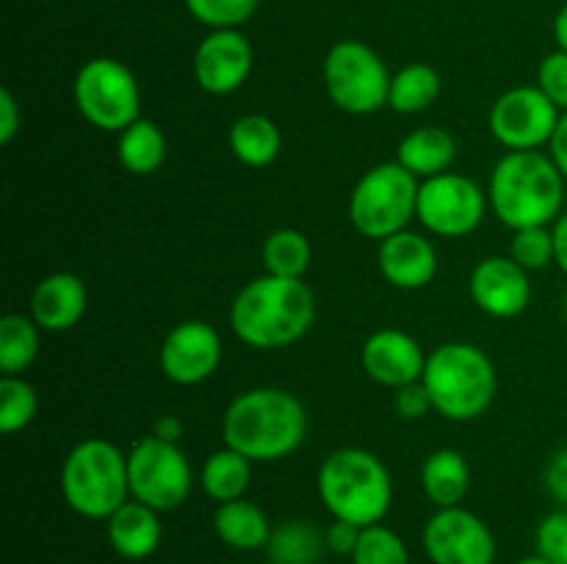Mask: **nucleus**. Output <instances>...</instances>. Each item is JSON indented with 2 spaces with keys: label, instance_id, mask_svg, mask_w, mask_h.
Instances as JSON below:
<instances>
[{
  "label": "nucleus",
  "instance_id": "obj_37",
  "mask_svg": "<svg viewBox=\"0 0 567 564\" xmlns=\"http://www.w3.org/2000/svg\"><path fill=\"white\" fill-rule=\"evenodd\" d=\"M393 409L404 420H419L426 412H435L430 401V393H426V387L421 382H413V385H404L399 390H393Z\"/></svg>",
  "mask_w": 567,
  "mask_h": 564
},
{
  "label": "nucleus",
  "instance_id": "obj_36",
  "mask_svg": "<svg viewBox=\"0 0 567 564\" xmlns=\"http://www.w3.org/2000/svg\"><path fill=\"white\" fill-rule=\"evenodd\" d=\"M537 86L559 111H567V53L554 50L537 66Z\"/></svg>",
  "mask_w": 567,
  "mask_h": 564
},
{
  "label": "nucleus",
  "instance_id": "obj_17",
  "mask_svg": "<svg viewBox=\"0 0 567 564\" xmlns=\"http://www.w3.org/2000/svg\"><path fill=\"white\" fill-rule=\"evenodd\" d=\"M360 363L371 382L399 390V387L421 382L426 354L413 335L396 330V326H385L365 337L363 348H360Z\"/></svg>",
  "mask_w": 567,
  "mask_h": 564
},
{
  "label": "nucleus",
  "instance_id": "obj_15",
  "mask_svg": "<svg viewBox=\"0 0 567 564\" xmlns=\"http://www.w3.org/2000/svg\"><path fill=\"white\" fill-rule=\"evenodd\" d=\"M255 50L241 28L208 31L194 50L192 72L197 86L214 97L238 92L252 75Z\"/></svg>",
  "mask_w": 567,
  "mask_h": 564
},
{
  "label": "nucleus",
  "instance_id": "obj_41",
  "mask_svg": "<svg viewBox=\"0 0 567 564\" xmlns=\"http://www.w3.org/2000/svg\"><path fill=\"white\" fill-rule=\"evenodd\" d=\"M548 155H551V160L557 164V169L563 171V177L567 180V111L559 116L557 130H554L551 142H548Z\"/></svg>",
  "mask_w": 567,
  "mask_h": 564
},
{
  "label": "nucleus",
  "instance_id": "obj_1",
  "mask_svg": "<svg viewBox=\"0 0 567 564\" xmlns=\"http://www.w3.org/2000/svg\"><path fill=\"white\" fill-rule=\"evenodd\" d=\"M308 409L286 387H249L227 404L221 415V442L249 462H280L302 448L308 437Z\"/></svg>",
  "mask_w": 567,
  "mask_h": 564
},
{
  "label": "nucleus",
  "instance_id": "obj_32",
  "mask_svg": "<svg viewBox=\"0 0 567 564\" xmlns=\"http://www.w3.org/2000/svg\"><path fill=\"white\" fill-rule=\"evenodd\" d=\"M352 564H410L408 542L385 523L369 525L360 531V540L354 545Z\"/></svg>",
  "mask_w": 567,
  "mask_h": 564
},
{
  "label": "nucleus",
  "instance_id": "obj_3",
  "mask_svg": "<svg viewBox=\"0 0 567 564\" xmlns=\"http://www.w3.org/2000/svg\"><path fill=\"white\" fill-rule=\"evenodd\" d=\"M565 177L540 149L504 153L487 182L493 216L509 230L551 227L565 208Z\"/></svg>",
  "mask_w": 567,
  "mask_h": 564
},
{
  "label": "nucleus",
  "instance_id": "obj_31",
  "mask_svg": "<svg viewBox=\"0 0 567 564\" xmlns=\"http://www.w3.org/2000/svg\"><path fill=\"white\" fill-rule=\"evenodd\" d=\"M39 412L37 387L22 376H0V431L17 435L33 424Z\"/></svg>",
  "mask_w": 567,
  "mask_h": 564
},
{
  "label": "nucleus",
  "instance_id": "obj_28",
  "mask_svg": "<svg viewBox=\"0 0 567 564\" xmlns=\"http://www.w3.org/2000/svg\"><path fill=\"white\" fill-rule=\"evenodd\" d=\"M260 260H264V274L282 276V280H305L310 263H313V247L302 230L280 227L266 236Z\"/></svg>",
  "mask_w": 567,
  "mask_h": 564
},
{
  "label": "nucleus",
  "instance_id": "obj_13",
  "mask_svg": "<svg viewBox=\"0 0 567 564\" xmlns=\"http://www.w3.org/2000/svg\"><path fill=\"white\" fill-rule=\"evenodd\" d=\"M424 553L432 564H493L496 536L491 525L465 506L437 509L424 525Z\"/></svg>",
  "mask_w": 567,
  "mask_h": 564
},
{
  "label": "nucleus",
  "instance_id": "obj_24",
  "mask_svg": "<svg viewBox=\"0 0 567 564\" xmlns=\"http://www.w3.org/2000/svg\"><path fill=\"white\" fill-rule=\"evenodd\" d=\"M227 144H230V153L236 155L238 164L264 169V166L275 164L277 155H280L282 133L277 122L266 114H244L230 125Z\"/></svg>",
  "mask_w": 567,
  "mask_h": 564
},
{
  "label": "nucleus",
  "instance_id": "obj_7",
  "mask_svg": "<svg viewBox=\"0 0 567 564\" xmlns=\"http://www.w3.org/2000/svg\"><path fill=\"white\" fill-rule=\"evenodd\" d=\"M419 177L410 175L399 160L371 166L349 194V221L371 241H385L408 230L419 210Z\"/></svg>",
  "mask_w": 567,
  "mask_h": 564
},
{
  "label": "nucleus",
  "instance_id": "obj_8",
  "mask_svg": "<svg viewBox=\"0 0 567 564\" xmlns=\"http://www.w3.org/2000/svg\"><path fill=\"white\" fill-rule=\"evenodd\" d=\"M321 77L336 108L352 116H369L388 105L393 75L371 44L341 39L327 50Z\"/></svg>",
  "mask_w": 567,
  "mask_h": 564
},
{
  "label": "nucleus",
  "instance_id": "obj_4",
  "mask_svg": "<svg viewBox=\"0 0 567 564\" xmlns=\"http://www.w3.org/2000/svg\"><path fill=\"white\" fill-rule=\"evenodd\" d=\"M316 490L332 520H347L358 529L382 523L393 503L391 470L369 448L347 446L327 453Z\"/></svg>",
  "mask_w": 567,
  "mask_h": 564
},
{
  "label": "nucleus",
  "instance_id": "obj_43",
  "mask_svg": "<svg viewBox=\"0 0 567 564\" xmlns=\"http://www.w3.org/2000/svg\"><path fill=\"white\" fill-rule=\"evenodd\" d=\"M153 435L161 437V440H169V442H181L183 437V424L175 418V415H161L153 426Z\"/></svg>",
  "mask_w": 567,
  "mask_h": 564
},
{
  "label": "nucleus",
  "instance_id": "obj_6",
  "mask_svg": "<svg viewBox=\"0 0 567 564\" xmlns=\"http://www.w3.org/2000/svg\"><path fill=\"white\" fill-rule=\"evenodd\" d=\"M59 484L72 512L86 520H109L131 501L127 453L105 437H86L64 457Z\"/></svg>",
  "mask_w": 567,
  "mask_h": 564
},
{
  "label": "nucleus",
  "instance_id": "obj_44",
  "mask_svg": "<svg viewBox=\"0 0 567 564\" xmlns=\"http://www.w3.org/2000/svg\"><path fill=\"white\" fill-rule=\"evenodd\" d=\"M551 31H554V42H557V50H565L567 53V3L557 11V17H554Z\"/></svg>",
  "mask_w": 567,
  "mask_h": 564
},
{
  "label": "nucleus",
  "instance_id": "obj_38",
  "mask_svg": "<svg viewBox=\"0 0 567 564\" xmlns=\"http://www.w3.org/2000/svg\"><path fill=\"white\" fill-rule=\"evenodd\" d=\"M360 531L363 529L347 523V520H332L330 529L324 531L327 551L338 553V556H352L354 545H358V540H360Z\"/></svg>",
  "mask_w": 567,
  "mask_h": 564
},
{
  "label": "nucleus",
  "instance_id": "obj_33",
  "mask_svg": "<svg viewBox=\"0 0 567 564\" xmlns=\"http://www.w3.org/2000/svg\"><path fill=\"white\" fill-rule=\"evenodd\" d=\"M186 11L208 31L241 28L252 20L260 0H183Z\"/></svg>",
  "mask_w": 567,
  "mask_h": 564
},
{
  "label": "nucleus",
  "instance_id": "obj_14",
  "mask_svg": "<svg viewBox=\"0 0 567 564\" xmlns=\"http://www.w3.org/2000/svg\"><path fill=\"white\" fill-rule=\"evenodd\" d=\"M225 346L221 335L208 321H181L166 332L158 352V365L172 385L194 387L208 382L219 370Z\"/></svg>",
  "mask_w": 567,
  "mask_h": 564
},
{
  "label": "nucleus",
  "instance_id": "obj_12",
  "mask_svg": "<svg viewBox=\"0 0 567 564\" xmlns=\"http://www.w3.org/2000/svg\"><path fill=\"white\" fill-rule=\"evenodd\" d=\"M563 111L543 94V88L524 83L498 94L496 103L487 114V127L493 138L507 153H520V149H540L548 147L554 130L559 125Z\"/></svg>",
  "mask_w": 567,
  "mask_h": 564
},
{
  "label": "nucleus",
  "instance_id": "obj_10",
  "mask_svg": "<svg viewBox=\"0 0 567 564\" xmlns=\"http://www.w3.org/2000/svg\"><path fill=\"white\" fill-rule=\"evenodd\" d=\"M127 481L133 501L164 514L188 501L194 470L177 442L147 435L127 451Z\"/></svg>",
  "mask_w": 567,
  "mask_h": 564
},
{
  "label": "nucleus",
  "instance_id": "obj_34",
  "mask_svg": "<svg viewBox=\"0 0 567 564\" xmlns=\"http://www.w3.org/2000/svg\"><path fill=\"white\" fill-rule=\"evenodd\" d=\"M509 258L526 271H543L554 263V232L551 227H524L513 230L509 238Z\"/></svg>",
  "mask_w": 567,
  "mask_h": 564
},
{
  "label": "nucleus",
  "instance_id": "obj_42",
  "mask_svg": "<svg viewBox=\"0 0 567 564\" xmlns=\"http://www.w3.org/2000/svg\"><path fill=\"white\" fill-rule=\"evenodd\" d=\"M554 232V263L567 274V210L559 213V219L551 224Z\"/></svg>",
  "mask_w": 567,
  "mask_h": 564
},
{
  "label": "nucleus",
  "instance_id": "obj_20",
  "mask_svg": "<svg viewBox=\"0 0 567 564\" xmlns=\"http://www.w3.org/2000/svg\"><path fill=\"white\" fill-rule=\"evenodd\" d=\"M105 534H109V545L116 556L127 558V562H144L161 547V536H164L161 512L131 498L105 520Z\"/></svg>",
  "mask_w": 567,
  "mask_h": 564
},
{
  "label": "nucleus",
  "instance_id": "obj_39",
  "mask_svg": "<svg viewBox=\"0 0 567 564\" xmlns=\"http://www.w3.org/2000/svg\"><path fill=\"white\" fill-rule=\"evenodd\" d=\"M543 481H546L548 495L567 509V448H563V451H557L548 459Z\"/></svg>",
  "mask_w": 567,
  "mask_h": 564
},
{
  "label": "nucleus",
  "instance_id": "obj_35",
  "mask_svg": "<svg viewBox=\"0 0 567 564\" xmlns=\"http://www.w3.org/2000/svg\"><path fill=\"white\" fill-rule=\"evenodd\" d=\"M535 545L540 556H546L551 564H567V509L546 514L537 523Z\"/></svg>",
  "mask_w": 567,
  "mask_h": 564
},
{
  "label": "nucleus",
  "instance_id": "obj_19",
  "mask_svg": "<svg viewBox=\"0 0 567 564\" xmlns=\"http://www.w3.org/2000/svg\"><path fill=\"white\" fill-rule=\"evenodd\" d=\"M89 310L86 282L72 271H55L37 282L31 293V318L42 332H70Z\"/></svg>",
  "mask_w": 567,
  "mask_h": 564
},
{
  "label": "nucleus",
  "instance_id": "obj_46",
  "mask_svg": "<svg viewBox=\"0 0 567 564\" xmlns=\"http://www.w3.org/2000/svg\"><path fill=\"white\" fill-rule=\"evenodd\" d=\"M563 315H565V321H567V293H565V299H563Z\"/></svg>",
  "mask_w": 567,
  "mask_h": 564
},
{
  "label": "nucleus",
  "instance_id": "obj_45",
  "mask_svg": "<svg viewBox=\"0 0 567 564\" xmlns=\"http://www.w3.org/2000/svg\"><path fill=\"white\" fill-rule=\"evenodd\" d=\"M515 564H551V562H548L546 556H540V553H532V556L518 558V562H515Z\"/></svg>",
  "mask_w": 567,
  "mask_h": 564
},
{
  "label": "nucleus",
  "instance_id": "obj_2",
  "mask_svg": "<svg viewBox=\"0 0 567 564\" xmlns=\"http://www.w3.org/2000/svg\"><path fill=\"white\" fill-rule=\"evenodd\" d=\"M316 321V296L305 280L260 274L236 293L230 330L244 346L277 352L302 341Z\"/></svg>",
  "mask_w": 567,
  "mask_h": 564
},
{
  "label": "nucleus",
  "instance_id": "obj_25",
  "mask_svg": "<svg viewBox=\"0 0 567 564\" xmlns=\"http://www.w3.org/2000/svg\"><path fill=\"white\" fill-rule=\"evenodd\" d=\"M249 484H252V462L230 446H221L208 453L203 470H199V487L216 503L238 501L247 495Z\"/></svg>",
  "mask_w": 567,
  "mask_h": 564
},
{
  "label": "nucleus",
  "instance_id": "obj_23",
  "mask_svg": "<svg viewBox=\"0 0 567 564\" xmlns=\"http://www.w3.org/2000/svg\"><path fill=\"white\" fill-rule=\"evenodd\" d=\"M271 531L264 509L247 498L219 503L214 512V534L233 551H260L269 545Z\"/></svg>",
  "mask_w": 567,
  "mask_h": 564
},
{
  "label": "nucleus",
  "instance_id": "obj_30",
  "mask_svg": "<svg viewBox=\"0 0 567 564\" xmlns=\"http://www.w3.org/2000/svg\"><path fill=\"white\" fill-rule=\"evenodd\" d=\"M42 330L31 315L9 313L0 318V370L3 376H22L39 357Z\"/></svg>",
  "mask_w": 567,
  "mask_h": 564
},
{
  "label": "nucleus",
  "instance_id": "obj_27",
  "mask_svg": "<svg viewBox=\"0 0 567 564\" xmlns=\"http://www.w3.org/2000/svg\"><path fill=\"white\" fill-rule=\"evenodd\" d=\"M116 158L125 171L136 177L155 175L166 160V136L153 119H136L116 138Z\"/></svg>",
  "mask_w": 567,
  "mask_h": 564
},
{
  "label": "nucleus",
  "instance_id": "obj_26",
  "mask_svg": "<svg viewBox=\"0 0 567 564\" xmlns=\"http://www.w3.org/2000/svg\"><path fill=\"white\" fill-rule=\"evenodd\" d=\"M443 92V77L435 66L424 64V61H413L404 64L402 70L393 72L391 92H388V108L396 114H421V111L432 108Z\"/></svg>",
  "mask_w": 567,
  "mask_h": 564
},
{
  "label": "nucleus",
  "instance_id": "obj_21",
  "mask_svg": "<svg viewBox=\"0 0 567 564\" xmlns=\"http://www.w3.org/2000/svg\"><path fill=\"white\" fill-rule=\"evenodd\" d=\"M454 158H457V142L452 133L435 125L410 130L396 149L399 164L419 180H430V177L449 171Z\"/></svg>",
  "mask_w": 567,
  "mask_h": 564
},
{
  "label": "nucleus",
  "instance_id": "obj_22",
  "mask_svg": "<svg viewBox=\"0 0 567 564\" xmlns=\"http://www.w3.org/2000/svg\"><path fill=\"white\" fill-rule=\"evenodd\" d=\"M421 490L435 509L463 506L471 490L468 459L457 448H437L421 464Z\"/></svg>",
  "mask_w": 567,
  "mask_h": 564
},
{
  "label": "nucleus",
  "instance_id": "obj_9",
  "mask_svg": "<svg viewBox=\"0 0 567 564\" xmlns=\"http://www.w3.org/2000/svg\"><path fill=\"white\" fill-rule=\"evenodd\" d=\"M72 100L83 119L103 133H122L142 119V88L127 64L111 55L89 59L72 83Z\"/></svg>",
  "mask_w": 567,
  "mask_h": 564
},
{
  "label": "nucleus",
  "instance_id": "obj_16",
  "mask_svg": "<svg viewBox=\"0 0 567 564\" xmlns=\"http://www.w3.org/2000/svg\"><path fill=\"white\" fill-rule=\"evenodd\" d=\"M471 299L491 318H518L532 304V280L524 265L509 254H491L480 260L468 280Z\"/></svg>",
  "mask_w": 567,
  "mask_h": 564
},
{
  "label": "nucleus",
  "instance_id": "obj_5",
  "mask_svg": "<svg viewBox=\"0 0 567 564\" xmlns=\"http://www.w3.org/2000/svg\"><path fill=\"white\" fill-rule=\"evenodd\" d=\"M421 385L430 393L432 409L437 415L454 424H468L491 409L498 390V376L485 348L452 341L426 354Z\"/></svg>",
  "mask_w": 567,
  "mask_h": 564
},
{
  "label": "nucleus",
  "instance_id": "obj_11",
  "mask_svg": "<svg viewBox=\"0 0 567 564\" xmlns=\"http://www.w3.org/2000/svg\"><path fill=\"white\" fill-rule=\"evenodd\" d=\"M487 208V191H482L480 182L457 171H443L421 180L415 219L432 236L465 238L485 221Z\"/></svg>",
  "mask_w": 567,
  "mask_h": 564
},
{
  "label": "nucleus",
  "instance_id": "obj_18",
  "mask_svg": "<svg viewBox=\"0 0 567 564\" xmlns=\"http://www.w3.org/2000/svg\"><path fill=\"white\" fill-rule=\"evenodd\" d=\"M377 265L388 285L399 291H421L437 276V249L424 232L402 230L380 241Z\"/></svg>",
  "mask_w": 567,
  "mask_h": 564
},
{
  "label": "nucleus",
  "instance_id": "obj_29",
  "mask_svg": "<svg viewBox=\"0 0 567 564\" xmlns=\"http://www.w3.org/2000/svg\"><path fill=\"white\" fill-rule=\"evenodd\" d=\"M324 551V531H319L308 520L280 523L271 531L269 545H266V556L271 564H319Z\"/></svg>",
  "mask_w": 567,
  "mask_h": 564
},
{
  "label": "nucleus",
  "instance_id": "obj_40",
  "mask_svg": "<svg viewBox=\"0 0 567 564\" xmlns=\"http://www.w3.org/2000/svg\"><path fill=\"white\" fill-rule=\"evenodd\" d=\"M22 127V111L9 88H0V144H11Z\"/></svg>",
  "mask_w": 567,
  "mask_h": 564
}]
</instances>
